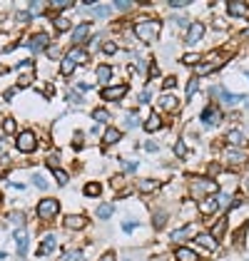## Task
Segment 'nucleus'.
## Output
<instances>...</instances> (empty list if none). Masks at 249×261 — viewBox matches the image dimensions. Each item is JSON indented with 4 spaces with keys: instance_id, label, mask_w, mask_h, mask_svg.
Here are the masks:
<instances>
[{
    "instance_id": "e433bc0d",
    "label": "nucleus",
    "mask_w": 249,
    "mask_h": 261,
    "mask_svg": "<svg viewBox=\"0 0 249 261\" xmlns=\"http://www.w3.org/2000/svg\"><path fill=\"white\" fill-rule=\"evenodd\" d=\"M175 154H177V157H185V154H187V147H185V142H182V140L175 144Z\"/></svg>"
},
{
    "instance_id": "a18cd8bd",
    "label": "nucleus",
    "mask_w": 249,
    "mask_h": 261,
    "mask_svg": "<svg viewBox=\"0 0 249 261\" xmlns=\"http://www.w3.org/2000/svg\"><path fill=\"white\" fill-rule=\"evenodd\" d=\"M95 13H97V15H107V13H110V8H107V5H95Z\"/></svg>"
},
{
    "instance_id": "72a5a7b5",
    "label": "nucleus",
    "mask_w": 249,
    "mask_h": 261,
    "mask_svg": "<svg viewBox=\"0 0 249 261\" xmlns=\"http://www.w3.org/2000/svg\"><path fill=\"white\" fill-rule=\"evenodd\" d=\"M3 129H5L8 135H13V132H15V120H13V117H5V120H3Z\"/></svg>"
},
{
    "instance_id": "4be33fe9",
    "label": "nucleus",
    "mask_w": 249,
    "mask_h": 261,
    "mask_svg": "<svg viewBox=\"0 0 249 261\" xmlns=\"http://www.w3.org/2000/svg\"><path fill=\"white\" fill-rule=\"evenodd\" d=\"M155 189H160V179H142L140 181V192H155Z\"/></svg>"
},
{
    "instance_id": "4d7b16f0",
    "label": "nucleus",
    "mask_w": 249,
    "mask_h": 261,
    "mask_svg": "<svg viewBox=\"0 0 249 261\" xmlns=\"http://www.w3.org/2000/svg\"><path fill=\"white\" fill-rule=\"evenodd\" d=\"M18 18H20V22H28V20H30V18H33V15H30V13H20Z\"/></svg>"
},
{
    "instance_id": "f8f14e48",
    "label": "nucleus",
    "mask_w": 249,
    "mask_h": 261,
    "mask_svg": "<svg viewBox=\"0 0 249 261\" xmlns=\"http://www.w3.org/2000/svg\"><path fill=\"white\" fill-rule=\"evenodd\" d=\"M194 239L200 241L205 249H209V251H214V249H217V241H214V237H212V234H207V231H197V237H194Z\"/></svg>"
},
{
    "instance_id": "bb28decb",
    "label": "nucleus",
    "mask_w": 249,
    "mask_h": 261,
    "mask_svg": "<svg viewBox=\"0 0 249 261\" xmlns=\"http://www.w3.org/2000/svg\"><path fill=\"white\" fill-rule=\"evenodd\" d=\"M177 105H180V100H177V97H172V95H165V97L160 100V107H162V110H175Z\"/></svg>"
},
{
    "instance_id": "6e6d98bb",
    "label": "nucleus",
    "mask_w": 249,
    "mask_h": 261,
    "mask_svg": "<svg viewBox=\"0 0 249 261\" xmlns=\"http://www.w3.org/2000/svg\"><path fill=\"white\" fill-rule=\"evenodd\" d=\"M127 124L135 127V124H137V115H130V117H127Z\"/></svg>"
},
{
    "instance_id": "c03bdc74",
    "label": "nucleus",
    "mask_w": 249,
    "mask_h": 261,
    "mask_svg": "<svg viewBox=\"0 0 249 261\" xmlns=\"http://www.w3.org/2000/svg\"><path fill=\"white\" fill-rule=\"evenodd\" d=\"M47 167H53V169L58 172V154H50V157H47Z\"/></svg>"
},
{
    "instance_id": "cd10ccee",
    "label": "nucleus",
    "mask_w": 249,
    "mask_h": 261,
    "mask_svg": "<svg viewBox=\"0 0 249 261\" xmlns=\"http://www.w3.org/2000/svg\"><path fill=\"white\" fill-rule=\"evenodd\" d=\"M214 70H217V65H214V62H205V65H200V67H197V75H194V77H205V75L214 72Z\"/></svg>"
},
{
    "instance_id": "ddd939ff",
    "label": "nucleus",
    "mask_w": 249,
    "mask_h": 261,
    "mask_svg": "<svg viewBox=\"0 0 249 261\" xmlns=\"http://www.w3.org/2000/svg\"><path fill=\"white\" fill-rule=\"evenodd\" d=\"M65 226H67V229H85V226H87V219L72 214V217H65Z\"/></svg>"
},
{
    "instance_id": "9d476101",
    "label": "nucleus",
    "mask_w": 249,
    "mask_h": 261,
    "mask_svg": "<svg viewBox=\"0 0 249 261\" xmlns=\"http://www.w3.org/2000/svg\"><path fill=\"white\" fill-rule=\"evenodd\" d=\"M212 95H219V100L225 102V105H237V102L242 100L239 95H232V92L222 90V87H212Z\"/></svg>"
},
{
    "instance_id": "09e8293b",
    "label": "nucleus",
    "mask_w": 249,
    "mask_h": 261,
    "mask_svg": "<svg viewBox=\"0 0 249 261\" xmlns=\"http://www.w3.org/2000/svg\"><path fill=\"white\" fill-rule=\"evenodd\" d=\"M65 261H80V251H70V254L65 256Z\"/></svg>"
},
{
    "instance_id": "2f4dec72",
    "label": "nucleus",
    "mask_w": 249,
    "mask_h": 261,
    "mask_svg": "<svg viewBox=\"0 0 249 261\" xmlns=\"http://www.w3.org/2000/svg\"><path fill=\"white\" fill-rule=\"evenodd\" d=\"M53 25H55V30L65 33V30L70 28V20H67V18H53Z\"/></svg>"
},
{
    "instance_id": "2eb2a0df",
    "label": "nucleus",
    "mask_w": 249,
    "mask_h": 261,
    "mask_svg": "<svg viewBox=\"0 0 249 261\" xmlns=\"http://www.w3.org/2000/svg\"><path fill=\"white\" fill-rule=\"evenodd\" d=\"M175 256H177V261H200V256H197L192 249H187V246H180V249L175 251Z\"/></svg>"
},
{
    "instance_id": "f704fd0d",
    "label": "nucleus",
    "mask_w": 249,
    "mask_h": 261,
    "mask_svg": "<svg viewBox=\"0 0 249 261\" xmlns=\"http://www.w3.org/2000/svg\"><path fill=\"white\" fill-rule=\"evenodd\" d=\"M33 77H35V75H30V72H25V75H20V80H18V87H28V85H30V82H33Z\"/></svg>"
},
{
    "instance_id": "de8ad7c7",
    "label": "nucleus",
    "mask_w": 249,
    "mask_h": 261,
    "mask_svg": "<svg viewBox=\"0 0 249 261\" xmlns=\"http://www.w3.org/2000/svg\"><path fill=\"white\" fill-rule=\"evenodd\" d=\"M160 75V67H157V62H152L150 65V77H157Z\"/></svg>"
},
{
    "instance_id": "20e7f679",
    "label": "nucleus",
    "mask_w": 249,
    "mask_h": 261,
    "mask_svg": "<svg viewBox=\"0 0 249 261\" xmlns=\"http://www.w3.org/2000/svg\"><path fill=\"white\" fill-rule=\"evenodd\" d=\"M217 192V181L212 179H194L192 181V194H214Z\"/></svg>"
},
{
    "instance_id": "f257e3e1",
    "label": "nucleus",
    "mask_w": 249,
    "mask_h": 261,
    "mask_svg": "<svg viewBox=\"0 0 249 261\" xmlns=\"http://www.w3.org/2000/svg\"><path fill=\"white\" fill-rule=\"evenodd\" d=\"M160 30H162V22L155 20V18H147V20H140L135 25V33H137V38L142 42H152L157 35H160Z\"/></svg>"
},
{
    "instance_id": "7ed1b4c3",
    "label": "nucleus",
    "mask_w": 249,
    "mask_h": 261,
    "mask_svg": "<svg viewBox=\"0 0 249 261\" xmlns=\"http://www.w3.org/2000/svg\"><path fill=\"white\" fill-rule=\"evenodd\" d=\"M15 147H18L20 152H33V149L38 147V137H35L30 129H25V132H20V135L15 137Z\"/></svg>"
},
{
    "instance_id": "58836bf2",
    "label": "nucleus",
    "mask_w": 249,
    "mask_h": 261,
    "mask_svg": "<svg viewBox=\"0 0 249 261\" xmlns=\"http://www.w3.org/2000/svg\"><path fill=\"white\" fill-rule=\"evenodd\" d=\"M182 62H185V65H197V62H200V55L189 53V55H185V58H182Z\"/></svg>"
},
{
    "instance_id": "4468645a",
    "label": "nucleus",
    "mask_w": 249,
    "mask_h": 261,
    "mask_svg": "<svg viewBox=\"0 0 249 261\" xmlns=\"http://www.w3.org/2000/svg\"><path fill=\"white\" fill-rule=\"evenodd\" d=\"M55 246H58L55 237H53V234H47V237H45V241L40 244V249H38V256H45V254H50V251H53Z\"/></svg>"
},
{
    "instance_id": "39448f33",
    "label": "nucleus",
    "mask_w": 249,
    "mask_h": 261,
    "mask_svg": "<svg viewBox=\"0 0 249 261\" xmlns=\"http://www.w3.org/2000/svg\"><path fill=\"white\" fill-rule=\"evenodd\" d=\"M202 35H205V25L202 22H192L185 35V42L187 45H197V42L202 40Z\"/></svg>"
},
{
    "instance_id": "393cba45",
    "label": "nucleus",
    "mask_w": 249,
    "mask_h": 261,
    "mask_svg": "<svg viewBox=\"0 0 249 261\" xmlns=\"http://www.w3.org/2000/svg\"><path fill=\"white\" fill-rule=\"evenodd\" d=\"M145 129H147V132H155V129H160V115H155V112H152V115L147 117V122H145Z\"/></svg>"
},
{
    "instance_id": "864d4df0",
    "label": "nucleus",
    "mask_w": 249,
    "mask_h": 261,
    "mask_svg": "<svg viewBox=\"0 0 249 261\" xmlns=\"http://www.w3.org/2000/svg\"><path fill=\"white\" fill-rule=\"evenodd\" d=\"M169 5H172V8H185V5H187V0H172Z\"/></svg>"
},
{
    "instance_id": "13d9d810",
    "label": "nucleus",
    "mask_w": 249,
    "mask_h": 261,
    "mask_svg": "<svg viewBox=\"0 0 249 261\" xmlns=\"http://www.w3.org/2000/svg\"><path fill=\"white\" fill-rule=\"evenodd\" d=\"M140 102H142V105H145V102H150V92H147V90L140 95Z\"/></svg>"
},
{
    "instance_id": "6ab92c4d",
    "label": "nucleus",
    "mask_w": 249,
    "mask_h": 261,
    "mask_svg": "<svg viewBox=\"0 0 249 261\" xmlns=\"http://www.w3.org/2000/svg\"><path fill=\"white\" fill-rule=\"evenodd\" d=\"M15 244H18V254L25 256V251H28V234L25 231H15Z\"/></svg>"
},
{
    "instance_id": "f3484780",
    "label": "nucleus",
    "mask_w": 249,
    "mask_h": 261,
    "mask_svg": "<svg viewBox=\"0 0 249 261\" xmlns=\"http://www.w3.org/2000/svg\"><path fill=\"white\" fill-rule=\"evenodd\" d=\"M227 10L232 18H237V15H242L244 10H247V5L244 3H239V0H232V3H227Z\"/></svg>"
},
{
    "instance_id": "c756f323",
    "label": "nucleus",
    "mask_w": 249,
    "mask_h": 261,
    "mask_svg": "<svg viewBox=\"0 0 249 261\" xmlns=\"http://www.w3.org/2000/svg\"><path fill=\"white\" fill-rule=\"evenodd\" d=\"M110 75H112V67H110V65H100V67H97V77H100V82H107Z\"/></svg>"
},
{
    "instance_id": "79ce46f5",
    "label": "nucleus",
    "mask_w": 249,
    "mask_h": 261,
    "mask_svg": "<svg viewBox=\"0 0 249 261\" xmlns=\"http://www.w3.org/2000/svg\"><path fill=\"white\" fill-rule=\"evenodd\" d=\"M50 8H55V10H65V8H72V3H67V0H62V3H53Z\"/></svg>"
},
{
    "instance_id": "c85d7f7f",
    "label": "nucleus",
    "mask_w": 249,
    "mask_h": 261,
    "mask_svg": "<svg viewBox=\"0 0 249 261\" xmlns=\"http://www.w3.org/2000/svg\"><path fill=\"white\" fill-rule=\"evenodd\" d=\"M112 212H115L112 204H100V206H97V217H100V219H110Z\"/></svg>"
},
{
    "instance_id": "4c0bfd02",
    "label": "nucleus",
    "mask_w": 249,
    "mask_h": 261,
    "mask_svg": "<svg viewBox=\"0 0 249 261\" xmlns=\"http://www.w3.org/2000/svg\"><path fill=\"white\" fill-rule=\"evenodd\" d=\"M92 120L95 122H107V112H105V110H95V112H92Z\"/></svg>"
},
{
    "instance_id": "052dcab7",
    "label": "nucleus",
    "mask_w": 249,
    "mask_h": 261,
    "mask_svg": "<svg viewBox=\"0 0 249 261\" xmlns=\"http://www.w3.org/2000/svg\"><path fill=\"white\" fill-rule=\"evenodd\" d=\"M0 259H5V254H3V251H0Z\"/></svg>"
},
{
    "instance_id": "dca6fc26",
    "label": "nucleus",
    "mask_w": 249,
    "mask_h": 261,
    "mask_svg": "<svg viewBox=\"0 0 249 261\" xmlns=\"http://www.w3.org/2000/svg\"><path fill=\"white\" fill-rule=\"evenodd\" d=\"M217 209H219V197H209L207 201L200 204V212H202V214H212V212H217Z\"/></svg>"
},
{
    "instance_id": "b1692460",
    "label": "nucleus",
    "mask_w": 249,
    "mask_h": 261,
    "mask_svg": "<svg viewBox=\"0 0 249 261\" xmlns=\"http://www.w3.org/2000/svg\"><path fill=\"white\" fill-rule=\"evenodd\" d=\"M100 192H103V187H100L97 181L85 184V197H100Z\"/></svg>"
},
{
    "instance_id": "a19ab883",
    "label": "nucleus",
    "mask_w": 249,
    "mask_h": 261,
    "mask_svg": "<svg viewBox=\"0 0 249 261\" xmlns=\"http://www.w3.org/2000/svg\"><path fill=\"white\" fill-rule=\"evenodd\" d=\"M103 50L107 53V55H112V53H117V45H115V42H105Z\"/></svg>"
},
{
    "instance_id": "e2e57ef3",
    "label": "nucleus",
    "mask_w": 249,
    "mask_h": 261,
    "mask_svg": "<svg viewBox=\"0 0 249 261\" xmlns=\"http://www.w3.org/2000/svg\"><path fill=\"white\" fill-rule=\"evenodd\" d=\"M247 187H249V181H247Z\"/></svg>"
},
{
    "instance_id": "7c9ffc66",
    "label": "nucleus",
    "mask_w": 249,
    "mask_h": 261,
    "mask_svg": "<svg viewBox=\"0 0 249 261\" xmlns=\"http://www.w3.org/2000/svg\"><path fill=\"white\" fill-rule=\"evenodd\" d=\"M227 142L229 144H242V142H244V135H242V132H237V129H232V132L227 135Z\"/></svg>"
},
{
    "instance_id": "a878e982",
    "label": "nucleus",
    "mask_w": 249,
    "mask_h": 261,
    "mask_svg": "<svg viewBox=\"0 0 249 261\" xmlns=\"http://www.w3.org/2000/svg\"><path fill=\"white\" fill-rule=\"evenodd\" d=\"M227 157L232 164H244V162H247V154H244V152H237V149H229Z\"/></svg>"
},
{
    "instance_id": "603ef678",
    "label": "nucleus",
    "mask_w": 249,
    "mask_h": 261,
    "mask_svg": "<svg viewBox=\"0 0 249 261\" xmlns=\"http://www.w3.org/2000/svg\"><path fill=\"white\" fill-rule=\"evenodd\" d=\"M175 85H177V80H175V77H167V80H165V90H172Z\"/></svg>"
},
{
    "instance_id": "423d86ee",
    "label": "nucleus",
    "mask_w": 249,
    "mask_h": 261,
    "mask_svg": "<svg viewBox=\"0 0 249 261\" xmlns=\"http://www.w3.org/2000/svg\"><path fill=\"white\" fill-rule=\"evenodd\" d=\"M28 47H30L33 53H42V50H47V47H50V38H47L45 33H38V35H33V38H30Z\"/></svg>"
},
{
    "instance_id": "37998d69",
    "label": "nucleus",
    "mask_w": 249,
    "mask_h": 261,
    "mask_svg": "<svg viewBox=\"0 0 249 261\" xmlns=\"http://www.w3.org/2000/svg\"><path fill=\"white\" fill-rule=\"evenodd\" d=\"M10 221H13V224H20V226H22V224H25V217H22L20 212H15V214L10 217Z\"/></svg>"
},
{
    "instance_id": "9b49d317",
    "label": "nucleus",
    "mask_w": 249,
    "mask_h": 261,
    "mask_svg": "<svg viewBox=\"0 0 249 261\" xmlns=\"http://www.w3.org/2000/svg\"><path fill=\"white\" fill-rule=\"evenodd\" d=\"M197 237V226L194 224H187V226H182V229H177L175 234H172V239L175 241H185V239H189V237Z\"/></svg>"
},
{
    "instance_id": "412c9836",
    "label": "nucleus",
    "mask_w": 249,
    "mask_h": 261,
    "mask_svg": "<svg viewBox=\"0 0 249 261\" xmlns=\"http://www.w3.org/2000/svg\"><path fill=\"white\" fill-rule=\"evenodd\" d=\"M67 58L78 65V62H87V53H85L83 47H72V50L67 53Z\"/></svg>"
},
{
    "instance_id": "ea45409f",
    "label": "nucleus",
    "mask_w": 249,
    "mask_h": 261,
    "mask_svg": "<svg viewBox=\"0 0 249 261\" xmlns=\"http://www.w3.org/2000/svg\"><path fill=\"white\" fill-rule=\"evenodd\" d=\"M55 179H58V184H60V187H65V184H67V174H65L62 169H58V172H55Z\"/></svg>"
},
{
    "instance_id": "0eeeda50",
    "label": "nucleus",
    "mask_w": 249,
    "mask_h": 261,
    "mask_svg": "<svg viewBox=\"0 0 249 261\" xmlns=\"http://www.w3.org/2000/svg\"><path fill=\"white\" fill-rule=\"evenodd\" d=\"M100 95H103V100H107V102L122 100L124 95H127V87H124V85H117V87H105Z\"/></svg>"
},
{
    "instance_id": "aec40b11",
    "label": "nucleus",
    "mask_w": 249,
    "mask_h": 261,
    "mask_svg": "<svg viewBox=\"0 0 249 261\" xmlns=\"http://www.w3.org/2000/svg\"><path fill=\"white\" fill-rule=\"evenodd\" d=\"M225 229H227V217H222V219L214 224V229H212V237H214V241H219L222 237H225Z\"/></svg>"
},
{
    "instance_id": "473e14b6",
    "label": "nucleus",
    "mask_w": 249,
    "mask_h": 261,
    "mask_svg": "<svg viewBox=\"0 0 249 261\" xmlns=\"http://www.w3.org/2000/svg\"><path fill=\"white\" fill-rule=\"evenodd\" d=\"M197 87H200V77H192L189 85H187V97H192V95L197 92Z\"/></svg>"
},
{
    "instance_id": "680f3d73",
    "label": "nucleus",
    "mask_w": 249,
    "mask_h": 261,
    "mask_svg": "<svg viewBox=\"0 0 249 261\" xmlns=\"http://www.w3.org/2000/svg\"><path fill=\"white\" fill-rule=\"evenodd\" d=\"M244 38H249V30H247V33H244Z\"/></svg>"
},
{
    "instance_id": "5701e85b",
    "label": "nucleus",
    "mask_w": 249,
    "mask_h": 261,
    "mask_svg": "<svg viewBox=\"0 0 249 261\" xmlns=\"http://www.w3.org/2000/svg\"><path fill=\"white\" fill-rule=\"evenodd\" d=\"M72 70H75V62L70 60V58H62L60 60V72L65 75V77H70L72 75Z\"/></svg>"
},
{
    "instance_id": "c9c22d12",
    "label": "nucleus",
    "mask_w": 249,
    "mask_h": 261,
    "mask_svg": "<svg viewBox=\"0 0 249 261\" xmlns=\"http://www.w3.org/2000/svg\"><path fill=\"white\" fill-rule=\"evenodd\" d=\"M165 224H167V217L162 214V212H157V214H155V226H157V229H162Z\"/></svg>"
},
{
    "instance_id": "f03ea898",
    "label": "nucleus",
    "mask_w": 249,
    "mask_h": 261,
    "mask_svg": "<svg viewBox=\"0 0 249 261\" xmlns=\"http://www.w3.org/2000/svg\"><path fill=\"white\" fill-rule=\"evenodd\" d=\"M58 212H60V201L58 199H40L38 204V217L40 219H53V217H58Z\"/></svg>"
},
{
    "instance_id": "49530a36",
    "label": "nucleus",
    "mask_w": 249,
    "mask_h": 261,
    "mask_svg": "<svg viewBox=\"0 0 249 261\" xmlns=\"http://www.w3.org/2000/svg\"><path fill=\"white\" fill-rule=\"evenodd\" d=\"M33 181H35V184H38V187H40V189H45V187H47V181L42 179L40 174H35V177H33Z\"/></svg>"
},
{
    "instance_id": "5fc2aeb1",
    "label": "nucleus",
    "mask_w": 249,
    "mask_h": 261,
    "mask_svg": "<svg viewBox=\"0 0 249 261\" xmlns=\"http://www.w3.org/2000/svg\"><path fill=\"white\" fill-rule=\"evenodd\" d=\"M229 204V194H219V206H227Z\"/></svg>"
},
{
    "instance_id": "bf43d9fd",
    "label": "nucleus",
    "mask_w": 249,
    "mask_h": 261,
    "mask_svg": "<svg viewBox=\"0 0 249 261\" xmlns=\"http://www.w3.org/2000/svg\"><path fill=\"white\" fill-rule=\"evenodd\" d=\"M100 261H115V254L110 251V254H105V256H103V259H100Z\"/></svg>"
},
{
    "instance_id": "8fccbe9b",
    "label": "nucleus",
    "mask_w": 249,
    "mask_h": 261,
    "mask_svg": "<svg viewBox=\"0 0 249 261\" xmlns=\"http://www.w3.org/2000/svg\"><path fill=\"white\" fill-rule=\"evenodd\" d=\"M47 55H50V58H53V60H55V58H58V55H60V50H58V47H53V45H50V47H47Z\"/></svg>"
},
{
    "instance_id": "a211bd4d",
    "label": "nucleus",
    "mask_w": 249,
    "mask_h": 261,
    "mask_svg": "<svg viewBox=\"0 0 249 261\" xmlns=\"http://www.w3.org/2000/svg\"><path fill=\"white\" fill-rule=\"evenodd\" d=\"M115 142H120V129H115V127H110V129L105 132L103 144H105V147H110V144H115Z\"/></svg>"
},
{
    "instance_id": "6e6552de",
    "label": "nucleus",
    "mask_w": 249,
    "mask_h": 261,
    "mask_svg": "<svg viewBox=\"0 0 249 261\" xmlns=\"http://www.w3.org/2000/svg\"><path fill=\"white\" fill-rule=\"evenodd\" d=\"M90 33H92V25H90V22L78 25V28H75V33H72V42H75V47H78L80 42L87 40V38H90Z\"/></svg>"
},
{
    "instance_id": "3c124183",
    "label": "nucleus",
    "mask_w": 249,
    "mask_h": 261,
    "mask_svg": "<svg viewBox=\"0 0 249 261\" xmlns=\"http://www.w3.org/2000/svg\"><path fill=\"white\" fill-rule=\"evenodd\" d=\"M115 8H117V10H130L132 5H130V3H120V0H117V3H115Z\"/></svg>"
},
{
    "instance_id": "1a4fd4ad",
    "label": "nucleus",
    "mask_w": 249,
    "mask_h": 261,
    "mask_svg": "<svg viewBox=\"0 0 249 261\" xmlns=\"http://www.w3.org/2000/svg\"><path fill=\"white\" fill-rule=\"evenodd\" d=\"M219 120H222V115H219V110H217V107H212V105H209V107L202 110V122H205V124H217Z\"/></svg>"
}]
</instances>
